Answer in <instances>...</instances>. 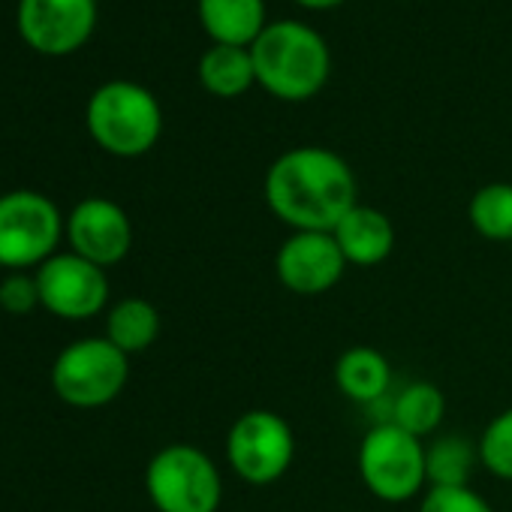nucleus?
<instances>
[{"instance_id": "nucleus-15", "label": "nucleus", "mask_w": 512, "mask_h": 512, "mask_svg": "<svg viewBox=\"0 0 512 512\" xmlns=\"http://www.w3.org/2000/svg\"><path fill=\"white\" fill-rule=\"evenodd\" d=\"M335 383H338L341 395L371 407L374 401L389 395L392 371H389V362H386V356L380 350H374V347H350L335 362Z\"/></svg>"}, {"instance_id": "nucleus-25", "label": "nucleus", "mask_w": 512, "mask_h": 512, "mask_svg": "<svg viewBox=\"0 0 512 512\" xmlns=\"http://www.w3.org/2000/svg\"><path fill=\"white\" fill-rule=\"evenodd\" d=\"M509 247H512V244H509Z\"/></svg>"}, {"instance_id": "nucleus-20", "label": "nucleus", "mask_w": 512, "mask_h": 512, "mask_svg": "<svg viewBox=\"0 0 512 512\" xmlns=\"http://www.w3.org/2000/svg\"><path fill=\"white\" fill-rule=\"evenodd\" d=\"M470 223L488 241L512 244V184H485L470 199Z\"/></svg>"}, {"instance_id": "nucleus-16", "label": "nucleus", "mask_w": 512, "mask_h": 512, "mask_svg": "<svg viewBox=\"0 0 512 512\" xmlns=\"http://www.w3.org/2000/svg\"><path fill=\"white\" fill-rule=\"evenodd\" d=\"M199 82L214 97H241L256 82L250 49L214 43L199 61Z\"/></svg>"}, {"instance_id": "nucleus-23", "label": "nucleus", "mask_w": 512, "mask_h": 512, "mask_svg": "<svg viewBox=\"0 0 512 512\" xmlns=\"http://www.w3.org/2000/svg\"><path fill=\"white\" fill-rule=\"evenodd\" d=\"M37 305H43V302H40L37 275L31 278V275L16 272V275H10L4 284H0V308H4V311H10V314H16V317H25V314H31Z\"/></svg>"}, {"instance_id": "nucleus-21", "label": "nucleus", "mask_w": 512, "mask_h": 512, "mask_svg": "<svg viewBox=\"0 0 512 512\" xmlns=\"http://www.w3.org/2000/svg\"><path fill=\"white\" fill-rule=\"evenodd\" d=\"M479 461L497 479L512 482V407L497 413L479 437Z\"/></svg>"}, {"instance_id": "nucleus-18", "label": "nucleus", "mask_w": 512, "mask_h": 512, "mask_svg": "<svg viewBox=\"0 0 512 512\" xmlns=\"http://www.w3.org/2000/svg\"><path fill=\"white\" fill-rule=\"evenodd\" d=\"M160 335V314L145 299H124L109 311L106 320V338L121 353H142L148 350Z\"/></svg>"}, {"instance_id": "nucleus-17", "label": "nucleus", "mask_w": 512, "mask_h": 512, "mask_svg": "<svg viewBox=\"0 0 512 512\" xmlns=\"http://www.w3.org/2000/svg\"><path fill=\"white\" fill-rule=\"evenodd\" d=\"M443 413H446V398L428 380H416L404 386L398 395H392V425H398L401 431L419 440L437 431V425L443 422Z\"/></svg>"}, {"instance_id": "nucleus-9", "label": "nucleus", "mask_w": 512, "mask_h": 512, "mask_svg": "<svg viewBox=\"0 0 512 512\" xmlns=\"http://www.w3.org/2000/svg\"><path fill=\"white\" fill-rule=\"evenodd\" d=\"M40 302L46 311L64 320L97 317L109 302L106 272L79 253H55L37 269Z\"/></svg>"}, {"instance_id": "nucleus-10", "label": "nucleus", "mask_w": 512, "mask_h": 512, "mask_svg": "<svg viewBox=\"0 0 512 512\" xmlns=\"http://www.w3.org/2000/svg\"><path fill=\"white\" fill-rule=\"evenodd\" d=\"M97 25V0H22L19 31L43 55H70Z\"/></svg>"}, {"instance_id": "nucleus-8", "label": "nucleus", "mask_w": 512, "mask_h": 512, "mask_svg": "<svg viewBox=\"0 0 512 512\" xmlns=\"http://www.w3.org/2000/svg\"><path fill=\"white\" fill-rule=\"evenodd\" d=\"M64 220L55 202L34 190L0 196V266L31 269L43 266L61 241Z\"/></svg>"}, {"instance_id": "nucleus-12", "label": "nucleus", "mask_w": 512, "mask_h": 512, "mask_svg": "<svg viewBox=\"0 0 512 512\" xmlns=\"http://www.w3.org/2000/svg\"><path fill=\"white\" fill-rule=\"evenodd\" d=\"M67 238L73 244V253L106 269V266L121 263L130 253L133 226L118 202L91 196L73 208V214L67 220Z\"/></svg>"}, {"instance_id": "nucleus-14", "label": "nucleus", "mask_w": 512, "mask_h": 512, "mask_svg": "<svg viewBox=\"0 0 512 512\" xmlns=\"http://www.w3.org/2000/svg\"><path fill=\"white\" fill-rule=\"evenodd\" d=\"M199 22L220 46L250 49L266 31V0H199Z\"/></svg>"}, {"instance_id": "nucleus-19", "label": "nucleus", "mask_w": 512, "mask_h": 512, "mask_svg": "<svg viewBox=\"0 0 512 512\" xmlns=\"http://www.w3.org/2000/svg\"><path fill=\"white\" fill-rule=\"evenodd\" d=\"M479 461V446L458 434H446L425 446V470L431 485H467Z\"/></svg>"}, {"instance_id": "nucleus-22", "label": "nucleus", "mask_w": 512, "mask_h": 512, "mask_svg": "<svg viewBox=\"0 0 512 512\" xmlns=\"http://www.w3.org/2000/svg\"><path fill=\"white\" fill-rule=\"evenodd\" d=\"M419 512H494L491 503L470 485H431Z\"/></svg>"}, {"instance_id": "nucleus-13", "label": "nucleus", "mask_w": 512, "mask_h": 512, "mask_svg": "<svg viewBox=\"0 0 512 512\" xmlns=\"http://www.w3.org/2000/svg\"><path fill=\"white\" fill-rule=\"evenodd\" d=\"M347 266H359V269H371L380 266L386 256L395 247V229L392 220L371 205H353L341 223L332 229Z\"/></svg>"}, {"instance_id": "nucleus-3", "label": "nucleus", "mask_w": 512, "mask_h": 512, "mask_svg": "<svg viewBox=\"0 0 512 512\" xmlns=\"http://www.w3.org/2000/svg\"><path fill=\"white\" fill-rule=\"evenodd\" d=\"M88 130L109 154L139 157L160 139V103L136 82H109L97 88L88 103Z\"/></svg>"}, {"instance_id": "nucleus-2", "label": "nucleus", "mask_w": 512, "mask_h": 512, "mask_svg": "<svg viewBox=\"0 0 512 512\" xmlns=\"http://www.w3.org/2000/svg\"><path fill=\"white\" fill-rule=\"evenodd\" d=\"M256 82L278 100L302 103L323 91L332 67L326 40L302 22H275L250 46Z\"/></svg>"}, {"instance_id": "nucleus-4", "label": "nucleus", "mask_w": 512, "mask_h": 512, "mask_svg": "<svg viewBox=\"0 0 512 512\" xmlns=\"http://www.w3.org/2000/svg\"><path fill=\"white\" fill-rule=\"evenodd\" d=\"M145 488L160 512H217L223 500L217 464L187 443H172L148 461Z\"/></svg>"}, {"instance_id": "nucleus-24", "label": "nucleus", "mask_w": 512, "mask_h": 512, "mask_svg": "<svg viewBox=\"0 0 512 512\" xmlns=\"http://www.w3.org/2000/svg\"><path fill=\"white\" fill-rule=\"evenodd\" d=\"M296 4H302L308 10H329V7H338L341 0H296Z\"/></svg>"}, {"instance_id": "nucleus-5", "label": "nucleus", "mask_w": 512, "mask_h": 512, "mask_svg": "<svg viewBox=\"0 0 512 512\" xmlns=\"http://www.w3.org/2000/svg\"><path fill=\"white\" fill-rule=\"evenodd\" d=\"M359 473L374 497L386 503H404L428 482L425 446L419 437L392 422L374 425L359 446Z\"/></svg>"}, {"instance_id": "nucleus-7", "label": "nucleus", "mask_w": 512, "mask_h": 512, "mask_svg": "<svg viewBox=\"0 0 512 512\" xmlns=\"http://www.w3.org/2000/svg\"><path fill=\"white\" fill-rule=\"evenodd\" d=\"M296 455V437L290 422L272 410L241 413L226 434V461L247 485L278 482Z\"/></svg>"}, {"instance_id": "nucleus-11", "label": "nucleus", "mask_w": 512, "mask_h": 512, "mask_svg": "<svg viewBox=\"0 0 512 512\" xmlns=\"http://www.w3.org/2000/svg\"><path fill=\"white\" fill-rule=\"evenodd\" d=\"M278 281L296 296L329 293L347 269L332 232H293L275 256Z\"/></svg>"}, {"instance_id": "nucleus-6", "label": "nucleus", "mask_w": 512, "mask_h": 512, "mask_svg": "<svg viewBox=\"0 0 512 512\" xmlns=\"http://www.w3.org/2000/svg\"><path fill=\"white\" fill-rule=\"evenodd\" d=\"M130 365L109 338H82L58 353L52 365L55 395L73 407H103L127 383Z\"/></svg>"}, {"instance_id": "nucleus-1", "label": "nucleus", "mask_w": 512, "mask_h": 512, "mask_svg": "<svg viewBox=\"0 0 512 512\" xmlns=\"http://www.w3.org/2000/svg\"><path fill=\"white\" fill-rule=\"evenodd\" d=\"M266 202L293 232H332L356 205V175L341 154L302 145L272 163Z\"/></svg>"}]
</instances>
